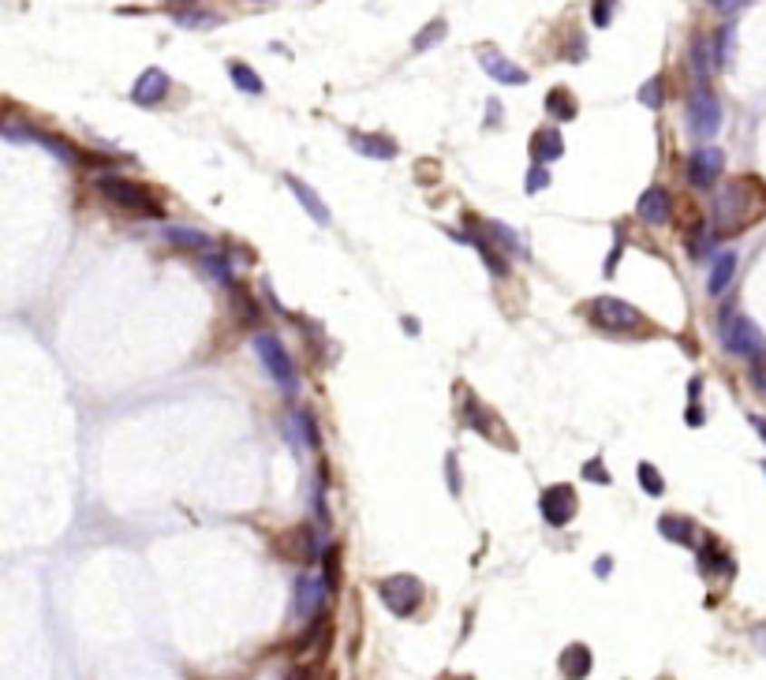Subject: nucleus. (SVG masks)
Wrapping results in <instances>:
<instances>
[{"label": "nucleus", "mask_w": 766, "mask_h": 680, "mask_svg": "<svg viewBox=\"0 0 766 680\" xmlns=\"http://www.w3.org/2000/svg\"><path fill=\"white\" fill-rule=\"evenodd\" d=\"M658 535L665 542H677V546H695V523L688 516L665 512V516H658Z\"/></svg>", "instance_id": "25"}, {"label": "nucleus", "mask_w": 766, "mask_h": 680, "mask_svg": "<svg viewBox=\"0 0 766 680\" xmlns=\"http://www.w3.org/2000/svg\"><path fill=\"white\" fill-rule=\"evenodd\" d=\"M737 251H718L714 262H711V277H707V292L711 296H725V288L732 285V277H737Z\"/></svg>", "instance_id": "24"}, {"label": "nucleus", "mask_w": 766, "mask_h": 680, "mask_svg": "<svg viewBox=\"0 0 766 680\" xmlns=\"http://www.w3.org/2000/svg\"><path fill=\"white\" fill-rule=\"evenodd\" d=\"M288 442L296 449H322V430L311 408H296L292 412V426H288Z\"/></svg>", "instance_id": "20"}, {"label": "nucleus", "mask_w": 766, "mask_h": 680, "mask_svg": "<svg viewBox=\"0 0 766 680\" xmlns=\"http://www.w3.org/2000/svg\"><path fill=\"white\" fill-rule=\"evenodd\" d=\"M546 112L554 116V120H561V123H568V120H576L579 116V105H576V94L568 86H554L546 94Z\"/></svg>", "instance_id": "26"}, {"label": "nucleus", "mask_w": 766, "mask_h": 680, "mask_svg": "<svg viewBox=\"0 0 766 680\" xmlns=\"http://www.w3.org/2000/svg\"><path fill=\"white\" fill-rule=\"evenodd\" d=\"M546 188H549V169H546V165H531L528 176H524V191H528V195H538V191H546Z\"/></svg>", "instance_id": "38"}, {"label": "nucleus", "mask_w": 766, "mask_h": 680, "mask_svg": "<svg viewBox=\"0 0 766 680\" xmlns=\"http://www.w3.org/2000/svg\"><path fill=\"white\" fill-rule=\"evenodd\" d=\"M374 591H378L382 606H385L393 617H412V613L422 606V598H426L422 579H419V576H412V572H396V576L378 579Z\"/></svg>", "instance_id": "5"}, {"label": "nucleus", "mask_w": 766, "mask_h": 680, "mask_svg": "<svg viewBox=\"0 0 766 680\" xmlns=\"http://www.w3.org/2000/svg\"><path fill=\"white\" fill-rule=\"evenodd\" d=\"M729 60H732V26H722L718 38H714V64L725 68Z\"/></svg>", "instance_id": "37"}, {"label": "nucleus", "mask_w": 766, "mask_h": 680, "mask_svg": "<svg viewBox=\"0 0 766 680\" xmlns=\"http://www.w3.org/2000/svg\"><path fill=\"white\" fill-rule=\"evenodd\" d=\"M684 419H688V426H703V408H699V404H692Z\"/></svg>", "instance_id": "46"}, {"label": "nucleus", "mask_w": 766, "mask_h": 680, "mask_svg": "<svg viewBox=\"0 0 766 680\" xmlns=\"http://www.w3.org/2000/svg\"><path fill=\"white\" fill-rule=\"evenodd\" d=\"M692 68H695V79L703 86V79H707L711 68H714V56H711V42L707 38H695L692 42Z\"/></svg>", "instance_id": "33"}, {"label": "nucleus", "mask_w": 766, "mask_h": 680, "mask_svg": "<svg viewBox=\"0 0 766 680\" xmlns=\"http://www.w3.org/2000/svg\"><path fill=\"white\" fill-rule=\"evenodd\" d=\"M445 479H449V493H452V498H460V490H464V486H460V468H456V452H449V456H445Z\"/></svg>", "instance_id": "42"}, {"label": "nucleus", "mask_w": 766, "mask_h": 680, "mask_svg": "<svg viewBox=\"0 0 766 680\" xmlns=\"http://www.w3.org/2000/svg\"><path fill=\"white\" fill-rule=\"evenodd\" d=\"M498 120H505V109H498V102H490V116H486V123H490V128H494Z\"/></svg>", "instance_id": "45"}, {"label": "nucleus", "mask_w": 766, "mask_h": 680, "mask_svg": "<svg viewBox=\"0 0 766 680\" xmlns=\"http://www.w3.org/2000/svg\"><path fill=\"white\" fill-rule=\"evenodd\" d=\"M711 5L722 12V15H732V12H741V8H748L751 0H711Z\"/></svg>", "instance_id": "44"}, {"label": "nucleus", "mask_w": 766, "mask_h": 680, "mask_svg": "<svg viewBox=\"0 0 766 680\" xmlns=\"http://www.w3.org/2000/svg\"><path fill=\"white\" fill-rule=\"evenodd\" d=\"M172 23L188 26V30H209V26L221 23V15H213L206 8H172Z\"/></svg>", "instance_id": "30"}, {"label": "nucleus", "mask_w": 766, "mask_h": 680, "mask_svg": "<svg viewBox=\"0 0 766 680\" xmlns=\"http://www.w3.org/2000/svg\"><path fill=\"white\" fill-rule=\"evenodd\" d=\"M348 142H352V150H359L363 158H371V161H393L396 153H401V146H396L389 135H382V131H374V135H366V131H352V135H348Z\"/></svg>", "instance_id": "21"}, {"label": "nucleus", "mask_w": 766, "mask_h": 680, "mask_svg": "<svg viewBox=\"0 0 766 680\" xmlns=\"http://www.w3.org/2000/svg\"><path fill=\"white\" fill-rule=\"evenodd\" d=\"M401 329L412 333V336H419V322H415V318H401Z\"/></svg>", "instance_id": "48"}, {"label": "nucleus", "mask_w": 766, "mask_h": 680, "mask_svg": "<svg viewBox=\"0 0 766 680\" xmlns=\"http://www.w3.org/2000/svg\"><path fill=\"white\" fill-rule=\"evenodd\" d=\"M285 183H288L292 199H296V202H299L306 213H311V218H315L322 228H325V225H333V213H329V206L322 202V195L311 188V183H306V180H299V176H285Z\"/></svg>", "instance_id": "18"}, {"label": "nucleus", "mask_w": 766, "mask_h": 680, "mask_svg": "<svg viewBox=\"0 0 766 680\" xmlns=\"http://www.w3.org/2000/svg\"><path fill=\"white\" fill-rule=\"evenodd\" d=\"M699 565H703V572H729V568H732L729 558H725V553H722L714 542H707V546L699 549Z\"/></svg>", "instance_id": "34"}, {"label": "nucleus", "mask_w": 766, "mask_h": 680, "mask_svg": "<svg viewBox=\"0 0 766 680\" xmlns=\"http://www.w3.org/2000/svg\"><path fill=\"white\" fill-rule=\"evenodd\" d=\"M161 239L172 247V251H195V255L218 251L213 236H206L202 228H188V225H165V228H161Z\"/></svg>", "instance_id": "17"}, {"label": "nucleus", "mask_w": 766, "mask_h": 680, "mask_svg": "<svg viewBox=\"0 0 766 680\" xmlns=\"http://www.w3.org/2000/svg\"><path fill=\"white\" fill-rule=\"evenodd\" d=\"M762 471H766V463H762Z\"/></svg>", "instance_id": "50"}, {"label": "nucleus", "mask_w": 766, "mask_h": 680, "mask_svg": "<svg viewBox=\"0 0 766 680\" xmlns=\"http://www.w3.org/2000/svg\"><path fill=\"white\" fill-rule=\"evenodd\" d=\"M288 680H315V669L299 665V669H292V673H288Z\"/></svg>", "instance_id": "47"}, {"label": "nucleus", "mask_w": 766, "mask_h": 680, "mask_svg": "<svg viewBox=\"0 0 766 680\" xmlns=\"http://www.w3.org/2000/svg\"><path fill=\"white\" fill-rule=\"evenodd\" d=\"M635 213H639V221L643 225H669L673 221V199H669V191L665 188H647L639 195V202H635Z\"/></svg>", "instance_id": "15"}, {"label": "nucleus", "mask_w": 766, "mask_h": 680, "mask_svg": "<svg viewBox=\"0 0 766 680\" xmlns=\"http://www.w3.org/2000/svg\"><path fill=\"white\" fill-rule=\"evenodd\" d=\"M228 79L236 83V90H243V94H262L266 90L262 75L251 64H243V60H228Z\"/></svg>", "instance_id": "29"}, {"label": "nucleus", "mask_w": 766, "mask_h": 680, "mask_svg": "<svg viewBox=\"0 0 766 680\" xmlns=\"http://www.w3.org/2000/svg\"><path fill=\"white\" fill-rule=\"evenodd\" d=\"M538 512L549 528H568L579 512V498L568 482H558V486H546L542 498H538Z\"/></svg>", "instance_id": "8"}, {"label": "nucleus", "mask_w": 766, "mask_h": 680, "mask_svg": "<svg viewBox=\"0 0 766 680\" xmlns=\"http://www.w3.org/2000/svg\"><path fill=\"white\" fill-rule=\"evenodd\" d=\"M464 419H468V426L475 430V434H482L486 442H501V438H505V423H501L494 412H490L475 393L464 396Z\"/></svg>", "instance_id": "13"}, {"label": "nucleus", "mask_w": 766, "mask_h": 680, "mask_svg": "<svg viewBox=\"0 0 766 680\" xmlns=\"http://www.w3.org/2000/svg\"><path fill=\"white\" fill-rule=\"evenodd\" d=\"M625 255V232L617 228V236H613V251H609V258H606V266H602V273L609 277L613 269H617V258Z\"/></svg>", "instance_id": "43"}, {"label": "nucleus", "mask_w": 766, "mask_h": 680, "mask_svg": "<svg viewBox=\"0 0 766 680\" xmlns=\"http://www.w3.org/2000/svg\"><path fill=\"white\" fill-rule=\"evenodd\" d=\"M460 680H468V676H460Z\"/></svg>", "instance_id": "51"}, {"label": "nucleus", "mask_w": 766, "mask_h": 680, "mask_svg": "<svg viewBox=\"0 0 766 680\" xmlns=\"http://www.w3.org/2000/svg\"><path fill=\"white\" fill-rule=\"evenodd\" d=\"M613 12H617V0H591V23L598 30H606L613 23Z\"/></svg>", "instance_id": "39"}, {"label": "nucleus", "mask_w": 766, "mask_h": 680, "mask_svg": "<svg viewBox=\"0 0 766 680\" xmlns=\"http://www.w3.org/2000/svg\"><path fill=\"white\" fill-rule=\"evenodd\" d=\"M228 292H232V311H236V318H239L243 325H255V322L262 318V303H258L247 288H243L239 281H236Z\"/></svg>", "instance_id": "27"}, {"label": "nucleus", "mask_w": 766, "mask_h": 680, "mask_svg": "<svg viewBox=\"0 0 766 680\" xmlns=\"http://www.w3.org/2000/svg\"><path fill=\"white\" fill-rule=\"evenodd\" d=\"M315 523L322 531H329L333 523V512H329V501H325V479L318 475V486H315Z\"/></svg>", "instance_id": "36"}, {"label": "nucleus", "mask_w": 766, "mask_h": 680, "mask_svg": "<svg viewBox=\"0 0 766 680\" xmlns=\"http://www.w3.org/2000/svg\"><path fill=\"white\" fill-rule=\"evenodd\" d=\"M565 158V135L558 128H538L531 135V165H554Z\"/></svg>", "instance_id": "19"}, {"label": "nucleus", "mask_w": 766, "mask_h": 680, "mask_svg": "<svg viewBox=\"0 0 766 680\" xmlns=\"http://www.w3.org/2000/svg\"><path fill=\"white\" fill-rule=\"evenodd\" d=\"M635 479H639V486H643V493H647V498H662V493H665L662 471L654 468V463H647V460L635 463Z\"/></svg>", "instance_id": "31"}, {"label": "nucleus", "mask_w": 766, "mask_h": 680, "mask_svg": "<svg viewBox=\"0 0 766 680\" xmlns=\"http://www.w3.org/2000/svg\"><path fill=\"white\" fill-rule=\"evenodd\" d=\"M333 591L325 587L322 572H303L296 583H292V617L296 621H311V617H318L325 609V598Z\"/></svg>", "instance_id": "6"}, {"label": "nucleus", "mask_w": 766, "mask_h": 680, "mask_svg": "<svg viewBox=\"0 0 766 680\" xmlns=\"http://www.w3.org/2000/svg\"><path fill=\"white\" fill-rule=\"evenodd\" d=\"M639 105H647V109H662V79H647L639 86Z\"/></svg>", "instance_id": "40"}, {"label": "nucleus", "mask_w": 766, "mask_h": 680, "mask_svg": "<svg viewBox=\"0 0 766 680\" xmlns=\"http://www.w3.org/2000/svg\"><path fill=\"white\" fill-rule=\"evenodd\" d=\"M558 665H561L565 680H587L591 669H595V655H591V646H584V643H568L561 651V658H558Z\"/></svg>", "instance_id": "23"}, {"label": "nucleus", "mask_w": 766, "mask_h": 680, "mask_svg": "<svg viewBox=\"0 0 766 680\" xmlns=\"http://www.w3.org/2000/svg\"><path fill=\"white\" fill-rule=\"evenodd\" d=\"M288 553L296 561H322V549H325V542H322V535H318V528H311V523H299V528L288 535Z\"/></svg>", "instance_id": "22"}, {"label": "nucleus", "mask_w": 766, "mask_h": 680, "mask_svg": "<svg viewBox=\"0 0 766 680\" xmlns=\"http://www.w3.org/2000/svg\"><path fill=\"white\" fill-rule=\"evenodd\" d=\"M445 34H449V23H445V19H431V23H426L419 34L412 38V49H415V53H426V49H434Z\"/></svg>", "instance_id": "32"}, {"label": "nucleus", "mask_w": 766, "mask_h": 680, "mask_svg": "<svg viewBox=\"0 0 766 680\" xmlns=\"http://www.w3.org/2000/svg\"><path fill=\"white\" fill-rule=\"evenodd\" d=\"M584 311H587L591 325H598L602 333H635V329L647 325L635 306L628 299H617V296H595Z\"/></svg>", "instance_id": "4"}, {"label": "nucleus", "mask_w": 766, "mask_h": 680, "mask_svg": "<svg viewBox=\"0 0 766 680\" xmlns=\"http://www.w3.org/2000/svg\"><path fill=\"white\" fill-rule=\"evenodd\" d=\"M479 64H482V72L490 79L501 83V86H524L528 83V72L519 64H512V60L505 53H498V49H479Z\"/></svg>", "instance_id": "14"}, {"label": "nucleus", "mask_w": 766, "mask_h": 680, "mask_svg": "<svg viewBox=\"0 0 766 680\" xmlns=\"http://www.w3.org/2000/svg\"><path fill=\"white\" fill-rule=\"evenodd\" d=\"M688 128L695 139H714L722 128V102L707 86H695L688 98Z\"/></svg>", "instance_id": "7"}, {"label": "nucleus", "mask_w": 766, "mask_h": 680, "mask_svg": "<svg viewBox=\"0 0 766 680\" xmlns=\"http://www.w3.org/2000/svg\"><path fill=\"white\" fill-rule=\"evenodd\" d=\"M609 568H613V561H609V558H598V565H595V572H598V576H609Z\"/></svg>", "instance_id": "49"}, {"label": "nucleus", "mask_w": 766, "mask_h": 680, "mask_svg": "<svg viewBox=\"0 0 766 680\" xmlns=\"http://www.w3.org/2000/svg\"><path fill=\"white\" fill-rule=\"evenodd\" d=\"M471 221H475V228L498 247V251L505 255V258H528V247H524V239H519L509 225H501V221H486V218H479V213H471Z\"/></svg>", "instance_id": "12"}, {"label": "nucleus", "mask_w": 766, "mask_h": 680, "mask_svg": "<svg viewBox=\"0 0 766 680\" xmlns=\"http://www.w3.org/2000/svg\"><path fill=\"white\" fill-rule=\"evenodd\" d=\"M722 172H725V153L718 146H699L688 158V180H692V188H699V191H711L714 183L722 180Z\"/></svg>", "instance_id": "9"}, {"label": "nucleus", "mask_w": 766, "mask_h": 680, "mask_svg": "<svg viewBox=\"0 0 766 680\" xmlns=\"http://www.w3.org/2000/svg\"><path fill=\"white\" fill-rule=\"evenodd\" d=\"M94 188L102 191L105 202H112L116 209H124V213H135V218H153V221L165 218L161 199L153 195V188H146V183H139V180H128V176H120V172H102L94 180Z\"/></svg>", "instance_id": "1"}, {"label": "nucleus", "mask_w": 766, "mask_h": 680, "mask_svg": "<svg viewBox=\"0 0 766 680\" xmlns=\"http://www.w3.org/2000/svg\"><path fill=\"white\" fill-rule=\"evenodd\" d=\"M202 269H206L218 285H225V288L236 285V269H232V258H228L225 251H206V255H202Z\"/></svg>", "instance_id": "28"}, {"label": "nucleus", "mask_w": 766, "mask_h": 680, "mask_svg": "<svg viewBox=\"0 0 766 680\" xmlns=\"http://www.w3.org/2000/svg\"><path fill=\"white\" fill-rule=\"evenodd\" d=\"M251 345H255V355H258V363L266 370V378L292 400L299 393V370L292 363V352L285 348V340L277 333H255Z\"/></svg>", "instance_id": "3"}, {"label": "nucleus", "mask_w": 766, "mask_h": 680, "mask_svg": "<svg viewBox=\"0 0 766 680\" xmlns=\"http://www.w3.org/2000/svg\"><path fill=\"white\" fill-rule=\"evenodd\" d=\"M464 225H468V236H460V239H468V243L475 247L479 258H482V266L490 269V277H498V281H501V277H509V269H512V266H509V258H505V255L498 251V247H494V243H490V239L475 228L471 213H464Z\"/></svg>", "instance_id": "16"}, {"label": "nucleus", "mask_w": 766, "mask_h": 680, "mask_svg": "<svg viewBox=\"0 0 766 680\" xmlns=\"http://www.w3.org/2000/svg\"><path fill=\"white\" fill-rule=\"evenodd\" d=\"M714 251V232L711 228H695L692 239H688V255L692 258H707Z\"/></svg>", "instance_id": "35"}, {"label": "nucleus", "mask_w": 766, "mask_h": 680, "mask_svg": "<svg viewBox=\"0 0 766 680\" xmlns=\"http://www.w3.org/2000/svg\"><path fill=\"white\" fill-rule=\"evenodd\" d=\"M744 213H748V191H744V183H725V188L714 195V221H718V228H737V225H744Z\"/></svg>", "instance_id": "10"}, {"label": "nucleus", "mask_w": 766, "mask_h": 680, "mask_svg": "<svg viewBox=\"0 0 766 680\" xmlns=\"http://www.w3.org/2000/svg\"><path fill=\"white\" fill-rule=\"evenodd\" d=\"M718 336H722V348L729 355L748 359V363L766 359V333L748 315H741L737 306H725V311L718 315Z\"/></svg>", "instance_id": "2"}, {"label": "nucleus", "mask_w": 766, "mask_h": 680, "mask_svg": "<svg viewBox=\"0 0 766 680\" xmlns=\"http://www.w3.org/2000/svg\"><path fill=\"white\" fill-rule=\"evenodd\" d=\"M169 75L161 72V68H146L139 79H135V86H131V102L135 105H142V109H158L165 98H169Z\"/></svg>", "instance_id": "11"}, {"label": "nucleus", "mask_w": 766, "mask_h": 680, "mask_svg": "<svg viewBox=\"0 0 766 680\" xmlns=\"http://www.w3.org/2000/svg\"><path fill=\"white\" fill-rule=\"evenodd\" d=\"M584 479H591V482H598V486H609V471H606V463H602L598 456L584 463Z\"/></svg>", "instance_id": "41"}]
</instances>
